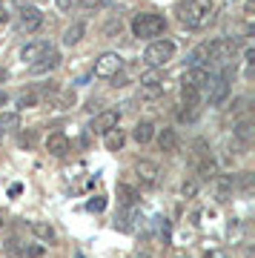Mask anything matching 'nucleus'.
<instances>
[{"label":"nucleus","mask_w":255,"mask_h":258,"mask_svg":"<svg viewBox=\"0 0 255 258\" xmlns=\"http://www.w3.org/2000/svg\"><path fill=\"white\" fill-rule=\"evenodd\" d=\"M164 92V86H141V98H158Z\"/></svg>","instance_id":"obj_32"},{"label":"nucleus","mask_w":255,"mask_h":258,"mask_svg":"<svg viewBox=\"0 0 255 258\" xmlns=\"http://www.w3.org/2000/svg\"><path fill=\"white\" fill-rule=\"evenodd\" d=\"M181 101H183V106H201V89L181 83Z\"/></svg>","instance_id":"obj_23"},{"label":"nucleus","mask_w":255,"mask_h":258,"mask_svg":"<svg viewBox=\"0 0 255 258\" xmlns=\"http://www.w3.org/2000/svg\"><path fill=\"white\" fill-rule=\"evenodd\" d=\"M0 230H3V218H0Z\"/></svg>","instance_id":"obj_41"},{"label":"nucleus","mask_w":255,"mask_h":258,"mask_svg":"<svg viewBox=\"0 0 255 258\" xmlns=\"http://www.w3.org/2000/svg\"><path fill=\"white\" fill-rule=\"evenodd\" d=\"M6 78H9V72H6V69H0V81H6Z\"/></svg>","instance_id":"obj_40"},{"label":"nucleus","mask_w":255,"mask_h":258,"mask_svg":"<svg viewBox=\"0 0 255 258\" xmlns=\"http://www.w3.org/2000/svg\"><path fill=\"white\" fill-rule=\"evenodd\" d=\"M60 60H63V57H60V52L49 49L40 60H35V63L29 66V72H32V75H46V72H52V69H57V66H60Z\"/></svg>","instance_id":"obj_12"},{"label":"nucleus","mask_w":255,"mask_h":258,"mask_svg":"<svg viewBox=\"0 0 255 258\" xmlns=\"http://www.w3.org/2000/svg\"><path fill=\"white\" fill-rule=\"evenodd\" d=\"M115 195H118L120 207H138V201H141V192H138L135 186H129V184H118L115 186Z\"/></svg>","instance_id":"obj_15"},{"label":"nucleus","mask_w":255,"mask_h":258,"mask_svg":"<svg viewBox=\"0 0 255 258\" xmlns=\"http://www.w3.org/2000/svg\"><path fill=\"white\" fill-rule=\"evenodd\" d=\"M6 103H9V95H6V92H3V89H0V109H3Z\"/></svg>","instance_id":"obj_38"},{"label":"nucleus","mask_w":255,"mask_h":258,"mask_svg":"<svg viewBox=\"0 0 255 258\" xmlns=\"http://www.w3.org/2000/svg\"><path fill=\"white\" fill-rule=\"evenodd\" d=\"M215 15V0H183L178 3V20L186 29H207Z\"/></svg>","instance_id":"obj_1"},{"label":"nucleus","mask_w":255,"mask_h":258,"mask_svg":"<svg viewBox=\"0 0 255 258\" xmlns=\"http://www.w3.org/2000/svg\"><path fill=\"white\" fill-rule=\"evenodd\" d=\"M43 26V12L37 9V6H20V29L23 32H37V29Z\"/></svg>","instance_id":"obj_9"},{"label":"nucleus","mask_w":255,"mask_h":258,"mask_svg":"<svg viewBox=\"0 0 255 258\" xmlns=\"http://www.w3.org/2000/svg\"><path fill=\"white\" fill-rule=\"evenodd\" d=\"M210 81H212V72L210 69H204V66H189V69L181 75V83L195 86V89H207V83Z\"/></svg>","instance_id":"obj_10"},{"label":"nucleus","mask_w":255,"mask_h":258,"mask_svg":"<svg viewBox=\"0 0 255 258\" xmlns=\"http://www.w3.org/2000/svg\"><path fill=\"white\" fill-rule=\"evenodd\" d=\"M158 138V147H161V152H166V155H175L178 152V132L169 126H164L161 132L155 135Z\"/></svg>","instance_id":"obj_14"},{"label":"nucleus","mask_w":255,"mask_h":258,"mask_svg":"<svg viewBox=\"0 0 255 258\" xmlns=\"http://www.w3.org/2000/svg\"><path fill=\"white\" fill-rule=\"evenodd\" d=\"M46 149H49V155L55 158H63L69 149H72V141L66 138L63 132H52L49 138H46Z\"/></svg>","instance_id":"obj_13"},{"label":"nucleus","mask_w":255,"mask_h":258,"mask_svg":"<svg viewBox=\"0 0 255 258\" xmlns=\"http://www.w3.org/2000/svg\"><path fill=\"white\" fill-rule=\"evenodd\" d=\"M29 230L35 232L40 241H46V244H52V241L57 238L55 227H52V224H46V221H29Z\"/></svg>","instance_id":"obj_17"},{"label":"nucleus","mask_w":255,"mask_h":258,"mask_svg":"<svg viewBox=\"0 0 255 258\" xmlns=\"http://www.w3.org/2000/svg\"><path fill=\"white\" fill-rule=\"evenodd\" d=\"M37 101H40V95L35 89H29V92H23L18 98V109H32V106H37Z\"/></svg>","instance_id":"obj_26"},{"label":"nucleus","mask_w":255,"mask_h":258,"mask_svg":"<svg viewBox=\"0 0 255 258\" xmlns=\"http://www.w3.org/2000/svg\"><path fill=\"white\" fill-rule=\"evenodd\" d=\"M195 169H198L201 181H215L218 178V164L212 158V149L207 141H195Z\"/></svg>","instance_id":"obj_3"},{"label":"nucleus","mask_w":255,"mask_h":258,"mask_svg":"<svg viewBox=\"0 0 255 258\" xmlns=\"http://www.w3.org/2000/svg\"><path fill=\"white\" fill-rule=\"evenodd\" d=\"M0 138H3V132H0Z\"/></svg>","instance_id":"obj_42"},{"label":"nucleus","mask_w":255,"mask_h":258,"mask_svg":"<svg viewBox=\"0 0 255 258\" xmlns=\"http://www.w3.org/2000/svg\"><path fill=\"white\" fill-rule=\"evenodd\" d=\"M120 123V112L118 109H106V112H98L89 123V132H100V135H106L109 129H115Z\"/></svg>","instance_id":"obj_8"},{"label":"nucleus","mask_w":255,"mask_h":258,"mask_svg":"<svg viewBox=\"0 0 255 258\" xmlns=\"http://www.w3.org/2000/svg\"><path fill=\"white\" fill-rule=\"evenodd\" d=\"M186 60H189V66H204L207 69L210 66V43H201L198 49H192Z\"/></svg>","instance_id":"obj_18"},{"label":"nucleus","mask_w":255,"mask_h":258,"mask_svg":"<svg viewBox=\"0 0 255 258\" xmlns=\"http://www.w3.org/2000/svg\"><path fill=\"white\" fill-rule=\"evenodd\" d=\"M207 258H227L221 249H207Z\"/></svg>","instance_id":"obj_37"},{"label":"nucleus","mask_w":255,"mask_h":258,"mask_svg":"<svg viewBox=\"0 0 255 258\" xmlns=\"http://www.w3.org/2000/svg\"><path fill=\"white\" fill-rule=\"evenodd\" d=\"M75 106V92H60L57 95V109H69Z\"/></svg>","instance_id":"obj_30"},{"label":"nucleus","mask_w":255,"mask_h":258,"mask_svg":"<svg viewBox=\"0 0 255 258\" xmlns=\"http://www.w3.org/2000/svg\"><path fill=\"white\" fill-rule=\"evenodd\" d=\"M32 144H35V135H32V132L20 135V147H32Z\"/></svg>","instance_id":"obj_34"},{"label":"nucleus","mask_w":255,"mask_h":258,"mask_svg":"<svg viewBox=\"0 0 255 258\" xmlns=\"http://www.w3.org/2000/svg\"><path fill=\"white\" fill-rule=\"evenodd\" d=\"M20 192H23V184H12L9 186V198H18Z\"/></svg>","instance_id":"obj_35"},{"label":"nucleus","mask_w":255,"mask_h":258,"mask_svg":"<svg viewBox=\"0 0 255 258\" xmlns=\"http://www.w3.org/2000/svg\"><path fill=\"white\" fill-rule=\"evenodd\" d=\"M6 20H9V12H6L3 6H0V23H6Z\"/></svg>","instance_id":"obj_39"},{"label":"nucleus","mask_w":255,"mask_h":258,"mask_svg":"<svg viewBox=\"0 0 255 258\" xmlns=\"http://www.w3.org/2000/svg\"><path fill=\"white\" fill-rule=\"evenodd\" d=\"M49 49H55L52 43H49V40H32V43H26V46L20 49V60L32 66L35 60H40V57H43Z\"/></svg>","instance_id":"obj_11"},{"label":"nucleus","mask_w":255,"mask_h":258,"mask_svg":"<svg viewBox=\"0 0 255 258\" xmlns=\"http://www.w3.org/2000/svg\"><path fill=\"white\" fill-rule=\"evenodd\" d=\"M141 86H164V72L155 69V66H149V69L141 75Z\"/></svg>","instance_id":"obj_24"},{"label":"nucleus","mask_w":255,"mask_h":258,"mask_svg":"<svg viewBox=\"0 0 255 258\" xmlns=\"http://www.w3.org/2000/svg\"><path fill=\"white\" fill-rule=\"evenodd\" d=\"M166 32V18L158 12H141L132 18V35L135 37H161Z\"/></svg>","instance_id":"obj_2"},{"label":"nucleus","mask_w":255,"mask_h":258,"mask_svg":"<svg viewBox=\"0 0 255 258\" xmlns=\"http://www.w3.org/2000/svg\"><path fill=\"white\" fill-rule=\"evenodd\" d=\"M123 72V57L118 52H103V55L95 60V75L98 78H115V75Z\"/></svg>","instance_id":"obj_5"},{"label":"nucleus","mask_w":255,"mask_h":258,"mask_svg":"<svg viewBox=\"0 0 255 258\" xmlns=\"http://www.w3.org/2000/svg\"><path fill=\"white\" fill-rule=\"evenodd\" d=\"M232 135H235L244 147H249V141H252V123L249 120H241V123H235V129H232Z\"/></svg>","instance_id":"obj_25"},{"label":"nucleus","mask_w":255,"mask_h":258,"mask_svg":"<svg viewBox=\"0 0 255 258\" xmlns=\"http://www.w3.org/2000/svg\"><path fill=\"white\" fill-rule=\"evenodd\" d=\"M215 189H218V201H229V192L235 189V175L215 178Z\"/></svg>","instance_id":"obj_20"},{"label":"nucleus","mask_w":255,"mask_h":258,"mask_svg":"<svg viewBox=\"0 0 255 258\" xmlns=\"http://www.w3.org/2000/svg\"><path fill=\"white\" fill-rule=\"evenodd\" d=\"M181 195L183 198H195V195H198V181H195V178H186L181 184Z\"/></svg>","instance_id":"obj_27"},{"label":"nucleus","mask_w":255,"mask_h":258,"mask_svg":"<svg viewBox=\"0 0 255 258\" xmlns=\"http://www.w3.org/2000/svg\"><path fill=\"white\" fill-rule=\"evenodd\" d=\"M23 255L26 258H40L43 255V247H23Z\"/></svg>","instance_id":"obj_33"},{"label":"nucleus","mask_w":255,"mask_h":258,"mask_svg":"<svg viewBox=\"0 0 255 258\" xmlns=\"http://www.w3.org/2000/svg\"><path fill=\"white\" fill-rule=\"evenodd\" d=\"M83 32H86L83 23H72V26L63 32V43H66V46H78V43L83 40Z\"/></svg>","instance_id":"obj_21"},{"label":"nucleus","mask_w":255,"mask_h":258,"mask_svg":"<svg viewBox=\"0 0 255 258\" xmlns=\"http://www.w3.org/2000/svg\"><path fill=\"white\" fill-rule=\"evenodd\" d=\"M135 175H138V181H141V186H146V189H155V186L161 184V169H158L155 161H138Z\"/></svg>","instance_id":"obj_7"},{"label":"nucleus","mask_w":255,"mask_h":258,"mask_svg":"<svg viewBox=\"0 0 255 258\" xmlns=\"http://www.w3.org/2000/svg\"><path fill=\"white\" fill-rule=\"evenodd\" d=\"M172 57H175V43L172 40H152V43L146 46V52H144L146 66H155V69L166 66Z\"/></svg>","instance_id":"obj_4"},{"label":"nucleus","mask_w":255,"mask_h":258,"mask_svg":"<svg viewBox=\"0 0 255 258\" xmlns=\"http://www.w3.org/2000/svg\"><path fill=\"white\" fill-rule=\"evenodd\" d=\"M178 120L181 123H192V120H198V106H186V109L178 112Z\"/></svg>","instance_id":"obj_29"},{"label":"nucleus","mask_w":255,"mask_h":258,"mask_svg":"<svg viewBox=\"0 0 255 258\" xmlns=\"http://www.w3.org/2000/svg\"><path fill=\"white\" fill-rule=\"evenodd\" d=\"M72 3H75V0H57V9L69 12V9H72Z\"/></svg>","instance_id":"obj_36"},{"label":"nucleus","mask_w":255,"mask_h":258,"mask_svg":"<svg viewBox=\"0 0 255 258\" xmlns=\"http://www.w3.org/2000/svg\"><path fill=\"white\" fill-rule=\"evenodd\" d=\"M86 210H89V212H103V210H106V198H103V195L89 198V201H86Z\"/></svg>","instance_id":"obj_28"},{"label":"nucleus","mask_w":255,"mask_h":258,"mask_svg":"<svg viewBox=\"0 0 255 258\" xmlns=\"http://www.w3.org/2000/svg\"><path fill=\"white\" fill-rule=\"evenodd\" d=\"M20 129V112H0V132Z\"/></svg>","instance_id":"obj_22"},{"label":"nucleus","mask_w":255,"mask_h":258,"mask_svg":"<svg viewBox=\"0 0 255 258\" xmlns=\"http://www.w3.org/2000/svg\"><path fill=\"white\" fill-rule=\"evenodd\" d=\"M78 6H81L83 12H95L103 6V0H78Z\"/></svg>","instance_id":"obj_31"},{"label":"nucleus","mask_w":255,"mask_h":258,"mask_svg":"<svg viewBox=\"0 0 255 258\" xmlns=\"http://www.w3.org/2000/svg\"><path fill=\"white\" fill-rule=\"evenodd\" d=\"M229 78L232 75H212V81L207 83V98H210V103L212 106H221V103L229 98Z\"/></svg>","instance_id":"obj_6"},{"label":"nucleus","mask_w":255,"mask_h":258,"mask_svg":"<svg viewBox=\"0 0 255 258\" xmlns=\"http://www.w3.org/2000/svg\"><path fill=\"white\" fill-rule=\"evenodd\" d=\"M123 144H126V132H123V129L115 126V129L106 132V149H109V152H120Z\"/></svg>","instance_id":"obj_19"},{"label":"nucleus","mask_w":255,"mask_h":258,"mask_svg":"<svg viewBox=\"0 0 255 258\" xmlns=\"http://www.w3.org/2000/svg\"><path fill=\"white\" fill-rule=\"evenodd\" d=\"M132 138H135L138 144H149V141L155 138V123H152V120H138L135 129H132Z\"/></svg>","instance_id":"obj_16"}]
</instances>
